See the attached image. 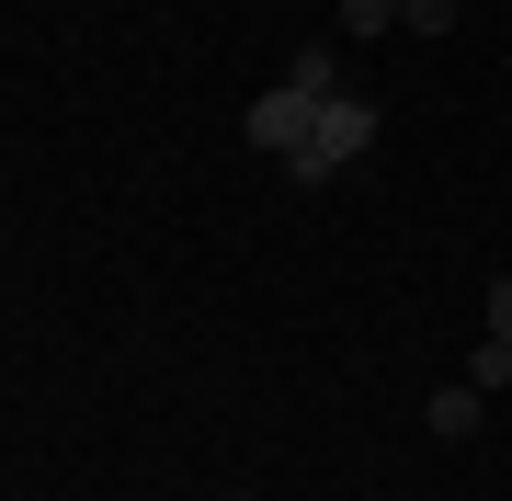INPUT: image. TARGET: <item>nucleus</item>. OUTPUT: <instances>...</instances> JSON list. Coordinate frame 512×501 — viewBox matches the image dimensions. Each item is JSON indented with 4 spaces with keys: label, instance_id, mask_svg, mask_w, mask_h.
<instances>
[{
    "label": "nucleus",
    "instance_id": "nucleus-1",
    "mask_svg": "<svg viewBox=\"0 0 512 501\" xmlns=\"http://www.w3.org/2000/svg\"><path fill=\"white\" fill-rule=\"evenodd\" d=\"M319 103H330V92H296V80H274V92L239 114V126H251V149H274V160L296 171V160L319 149Z\"/></svg>",
    "mask_w": 512,
    "mask_h": 501
},
{
    "label": "nucleus",
    "instance_id": "nucleus-5",
    "mask_svg": "<svg viewBox=\"0 0 512 501\" xmlns=\"http://www.w3.org/2000/svg\"><path fill=\"white\" fill-rule=\"evenodd\" d=\"M399 23L410 35H456V0H399Z\"/></svg>",
    "mask_w": 512,
    "mask_h": 501
},
{
    "label": "nucleus",
    "instance_id": "nucleus-3",
    "mask_svg": "<svg viewBox=\"0 0 512 501\" xmlns=\"http://www.w3.org/2000/svg\"><path fill=\"white\" fill-rule=\"evenodd\" d=\"M478 410H490V399H478L467 376H456V388H433V410H421V433H433V445H467V433H478Z\"/></svg>",
    "mask_w": 512,
    "mask_h": 501
},
{
    "label": "nucleus",
    "instance_id": "nucleus-7",
    "mask_svg": "<svg viewBox=\"0 0 512 501\" xmlns=\"http://www.w3.org/2000/svg\"><path fill=\"white\" fill-rule=\"evenodd\" d=\"M490 342H512V274L490 285Z\"/></svg>",
    "mask_w": 512,
    "mask_h": 501
},
{
    "label": "nucleus",
    "instance_id": "nucleus-4",
    "mask_svg": "<svg viewBox=\"0 0 512 501\" xmlns=\"http://www.w3.org/2000/svg\"><path fill=\"white\" fill-rule=\"evenodd\" d=\"M467 388H478V399L512 388V342H478V353H467Z\"/></svg>",
    "mask_w": 512,
    "mask_h": 501
},
{
    "label": "nucleus",
    "instance_id": "nucleus-2",
    "mask_svg": "<svg viewBox=\"0 0 512 501\" xmlns=\"http://www.w3.org/2000/svg\"><path fill=\"white\" fill-rule=\"evenodd\" d=\"M365 149H376V103H365V92H330V103H319V149L296 160V183H330V171H353Z\"/></svg>",
    "mask_w": 512,
    "mask_h": 501
},
{
    "label": "nucleus",
    "instance_id": "nucleus-6",
    "mask_svg": "<svg viewBox=\"0 0 512 501\" xmlns=\"http://www.w3.org/2000/svg\"><path fill=\"white\" fill-rule=\"evenodd\" d=\"M399 23V0H342V35H387Z\"/></svg>",
    "mask_w": 512,
    "mask_h": 501
}]
</instances>
